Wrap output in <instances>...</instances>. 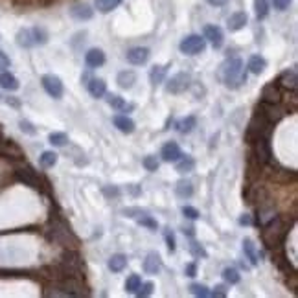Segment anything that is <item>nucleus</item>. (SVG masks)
Here are the masks:
<instances>
[{"instance_id": "1", "label": "nucleus", "mask_w": 298, "mask_h": 298, "mask_svg": "<svg viewBox=\"0 0 298 298\" xmlns=\"http://www.w3.org/2000/svg\"><path fill=\"white\" fill-rule=\"evenodd\" d=\"M223 83L228 89H238L243 83H247L245 65L240 57H234L223 65Z\"/></svg>"}, {"instance_id": "2", "label": "nucleus", "mask_w": 298, "mask_h": 298, "mask_svg": "<svg viewBox=\"0 0 298 298\" xmlns=\"http://www.w3.org/2000/svg\"><path fill=\"white\" fill-rule=\"evenodd\" d=\"M179 48L186 55H199V53H202L206 50V41L201 35H188V37H184L181 41Z\"/></svg>"}, {"instance_id": "3", "label": "nucleus", "mask_w": 298, "mask_h": 298, "mask_svg": "<svg viewBox=\"0 0 298 298\" xmlns=\"http://www.w3.org/2000/svg\"><path fill=\"white\" fill-rule=\"evenodd\" d=\"M190 83H192V76L188 72H179L173 78L168 79L166 83V92L168 94H182L190 89Z\"/></svg>"}, {"instance_id": "4", "label": "nucleus", "mask_w": 298, "mask_h": 298, "mask_svg": "<svg viewBox=\"0 0 298 298\" xmlns=\"http://www.w3.org/2000/svg\"><path fill=\"white\" fill-rule=\"evenodd\" d=\"M41 83H43V89L48 92V96H52L53 99H61L65 94V85L53 74H45L41 78Z\"/></svg>"}, {"instance_id": "5", "label": "nucleus", "mask_w": 298, "mask_h": 298, "mask_svg": "<svg viewBox=\"0 0 298 298\" xmlns=\"http://www.w3.org/2000/svg\"><path fill=\"white\" fill-rule=\"evenodd\" d=\"M202 33H204V41H208V43L214 46V48H221V46H223L225 35H223V30H221L219 26H215V24H208V26H204Z\"/></svg>"}, {"instance_id": "6", "label": "nucleus", "mask_w": 298, "mask_h": 298, "mask_svg": "<svg viewBox=\"0 0 298 298\" xmlns=\"http://www.w3.org/2000/svg\"><path fill=\"white\" fill-rule=\"evenodd\" d=\"M149 48H144V46H135V48H131L129 52H127V61H129L131 65L135 66H140V65H146L149 59Z\"/></svg>"}, {"instance_id": "7", "label": "nucleus", "mask_w": 298, "mask_h": 298, "mask_svg": "<svg viewBox=\"0 0 298 298\" xmlns=\"http://www.w3.org/2000/svg\"><path fill=\"white\" fill-rule=\"evenodd\" d=\"M256 155H258V160L259 162H271V156H272V151H271V142H269V136H263V138H258L256 140Z\"/></svg>"}, {"instance_id": "8", "label": "nucleus", "mask_w": 298, "mask_h": 298, "mask_svg": "<svg viewBox=\"0 0 298 298\" xmlns=\"http://www.w3.org/2000/svg\"><path fill=\"white\" fill-rule=\"evenodd\" d=\"M160 156H162L164 162H177L182 156V151L179 148L177 142H168L162 146V151H160Z\"/></svg>"}, {"instance_id": "9", "label": "nucleus", "mask_w": 298, "mask_h": 298, "mask_svg": "<svg viewBox=\"0 0 298 298\" xmlns=\"http://www.w3.org/2000/svg\"><path fill=\"white\" fill-rule=\"evenodd\" d=\"M160 269H162V259H160V256L156 252H149L148 256H146V259H144V271L148 272V274H151V276H155V274L160 272Z\"/></svg>"}, {"instance_id": "10", "label": "nucleus", "mask_w": 298, "mask_h": 298, "mask_svg": "<svg viewBox=\"0 0 298 298\" xmlns=\"http://www.w3.org/2000/svg\"><path fill=\"white\" fill-rule=\"evenodd\" d=\"M85 63H87L89 68H99V66L105 65V53L99 48H91L85 53Z\"/></svg>"}, {"instance_id": "11", "label": "nucleus", "mask_w": 298, "mask_h": 298, "mask_svg": "<svg viewBox=\"0 0 298 298\" xmlns=\"http://www.w3.org/2000/svg\"><path fill=\"white\" fill-rule=\"evenodd\" d=\"M70 15L76 20L83 22V20H91L94 17V9L89 4H74L70 7Z\"/></svg>"}, {"instance_id": "12", "label": "nucleus", "mask_w": 298, "mask_h": 298, "mask_svg": "<svg viewBox=\"0 0 298 298\" xmlns=\"http://www.w3.org/2000/svg\"><path fill=\"white\" fill-rule=\"evenodd\" d=\"M247 20H248V17H247L245 11H236V13L228 17L227 26L230 32H240V30H243L247 26Z\"/></svg>"}, {"instance_id": "13", "label": "nucleus", "mask_w": 298, "mask_h": 298, "mask_svg": "<svg viewBox=\"0 0 298 298\" xmlns=\"http://www.w3.org/2000/svg\"><path fill=\"white\" fill-rule=\"evenodd\" d=\"M171 66V63H166V65H155L151 70H149V81L153 87L156 85H160L166 78V74H168V68Z\"/></svg>"}, {"instance_id": "14", "label": "nucleus", "mask_w": 298, "mask_h": 298, "mask_svg": "<svg viewBox=\"0 0 298 298\" xmlns=\"http://www.w3.org/2000/svg\"><path fill=\"white\" fill-rule=\"evenodd\" d=\"M87 89H89V94L92 98H103L107 94V83H105L103 79H96L92 78L89 79V83H87Z\"/></svg>"}, {"instance_id": "15", "label": "nucleus", "mask_w": 298, "mask_h": 298, "mask_svg": "<svg viewBox=\"0 0 298 298\" xmlns=\"http://www.w3.org/2000/svg\"><path fill=\"white\" fill-rule=\"evenodd\" d=\"M136 79H138V76H136L135 70H123L118 74L116 78V83L122 87V89H125V91H129V89H133L136 83Z\"/></svg>"}, {"instance_id": "16", "label": "nucleus", "mask_w": 298, "mask_h": 298, "mask_svg": "<svg viewBox=\"0 0 298 298\" xmlns=\"http://www.w3.org/2000/svg\"><path fill=\"white\" fill-rule=\"evenodd\" d=\"M278 83L284 87L285 91H297V83H298V78H297V70L291 68V70H285L282 76H280Z\"/></svg>"}, {"instance_id": "17", "label": "nucleus", "mask_w": 298, "mask_h": 298, "mask_svg": "<svg viewBox=\"0 0 298 298\" xmlns=\"http://www.w3.org/2000/svg\"><path fill=\"white\" fill-rule=\"evenodd\" d=\"M247 68H248L250 74H256V76L263 74V70L267 68L265 57H261V55H258V53H256V55H250L248 63H247Z\"/></svg>"}, {"instance_id": "18", "label": "nucleus", "mask_w": 298, "mask_h": 298, "mask_svg": "<svg viewBox=\"0 0 298 298\" xmlns=\"http://www.w3.org/2000/svg\"><path fill=\"white\" fill-rule=\"evenodd\" d=\"M112 122L116 125L118 129L125 133V135H131V133H135V122L127 118V114H116V116L112 118Z\"/></svg>"}, {"instance_id": "19", "label": "nucleus", "mask_w": 298, "mask_h": 298, "mask_svg": "<svg viewBox=\"0 0 298 298\" xmlns=\"http://www.w3.org/2000/svg\"><path fill=\"white\" fill-rule=\"evenodd\" d=\"M0 87L4 89V91H19V79L15 78L13 74H9V72H0Z\"/></svg>"}, {"instance_id": "20", "label": "nucleus", "mask_w": 298, "mask_h": 298, "mask_svg": "<svg viewBox=\"0 0 298 298\" xmlns=\"http://www.w3.org/2000/svg\"><path fill=\"white\" fill-rule=\"evenodd\" d=\"M17 45H19L20 48H33V46H35L32 28H22V30H19V33H17Z\"/></svg>"}, {"instance_id": "21", "label": "nucleus", "mask_w": 298, "mask_h": 298, "mask_svg": "<svg viewBox=\"0 0 298 298\" xmlns=\"http://www.w3.org/2000/svg\"><path fill=\"white\" fill-rule=\"evenodd\" d=\"M175 194L179 199H190L194 195V184L190 181H186V179H182V181L177 182Z\"/></svg>"}, {"instance_id": "22", "label": "nucleus", "mask_w": 298, "mask_h": 298, "mask_svg": "<svg viewBox=\"0 0 298 298\" xmlns=\"http://www.w3.org/2000/svg\"><path fill=\"white\" fill-rule=\"evenodd\" d=\"M243 252H245L247 259L250 261V265H258V254H256V245L250 238H245L243 240Z\"/></svg>"}, {"instance_id": "23", "label": "nucleus", "mask_w": 298, "mask_h": 298, "mask_svg": "<svg viewBox=\"0 0 298 298\" xmlns=\"http://www.w3.org/2000/svg\"><path fill=\"white\" fill-rule=\"evenodd\" d=\"M175 169L179 171V173H190V171H194L195 169V158L194 156H190V155H182L179 160H177V166H175Z\"/></svg>"}, {"instance_id": "24", "label": "nucleus", "mask_w": 298, "mask_h": 298, "mask_svg": "<svg viewBox=\"0 0 298 298\" xmlns=\"http://www.w3.org/2000/svg\"><path fill=\"white\" fill-rule=\"evenodd\" d=\"M195 127H197V118H195V116L182 118L181 122L177 123V131H179L181 135H190V133H192Z\"/></svg>"}, {"instance_id": "25", "label": "nucleus", "mask_w": 298, "mask_h": 298, "mask_svg": "<svg viewBox=\"0 0 298 298\" xmlns=\"http://www.w3.org/2000/svg\"><path fill=\"white\" fill-rule=\"evenodd\" d=\"M127 265V258L123 254H112L109 258V269L112 272H122Z\"/></svg>"}, {"instance_id": "26", "label": "nucleus", "mask_w": 298, "mask_h": 298, "mask_svg": "<svg viewBox=\"0 0 298 298\" xmlns=\"http://www.w3.org/2000/svg\"><path fill=\"white\" fill-rule=\"evenodd\" d=\"M263 101H267V103H278L280 101V92L274 83L265 85V89H263Z\"/></svg>"}, {"instance_id": "27", "label": "nucleus", "mask_w": 298, "mask_h": 298, "mask_svg": "<svg viewBox=\"0 0 298 298\" xmlns=\"http://www.w3.org/2000/svg\"><path fill=\"white\" fill-rule=\"evenodd\" d=\"M123 0H96V7L99 13H110L112 9H116Z\"/></svg>"}, {"instance_id": "28", "label": "nucleus", "mask_w": 298, "mask_h": 298, "mask_svg": "<svg viewBox=\"0 0 298 298\" xmlns=\"http://www.w3.org/2000/svg\"><path fill=\"white\" fill-rule=\"evenodd\" d=\"M254 11H256L258 20L265 19L269 15V0H254Z\"/></svg>"}, {"instance_id": "29", "label": "nucleus", "mask_w": 298, "mask_h": 298, "mask_svg": "<svg viewBox=\"0 0 298 298\" xmlns=\"http://www.w3.org/2000/svg\"><path fill=\"white\" fill-rule=\"evenodd\" d=\"M39 162L43 168H53V166L57 164V155H55L53 151H45V153L41 155Z\"/></svg>"}, {"instance_id": "30", "label": "nucleus", "mask_w": 298, "mask_h": 298, "mask_svg": "<svg viewBox=\"0 0 298 298\" xmlns=\"http://www.w3.org/2000/svg\"><path fill=\"white\" fill-rule=\"evenodd\" d=\"M223 280H225L227 284H230V285H236V284H240L241 276H240V272L236 271V269H232V267H227V269L223 271Z\"/></svg>"}, {"instance_id": "31", "label": "nucleus", "mask_w": 298, "mask_h": 298, "mask_svg": "<svg viewBox=\"0 0 298 298\" xmlns=\"http://www.w3.org/2000/svg\"><path fill=\"white\" fill-rule=\"evenodd\" d=\"M32 33H33L35 46H37V45H46V43H48V32H46L45 28L35 26V28H32Z\"/></svg>"}, {"instance_id": "32", "label": "nucleus", "mask_w": 298, "mask_h": 298, "mask_svg": "<svg viewBox=\"0 0 298 298\" xmlns=\"http://www.w3.org/2000/svg\"><path fill=\"white\" fill-rule=\"evenodd\" d=\"M48 142L52 144V146H55V148H63L68 142V136L65 133H52V135L48 136Z\"/></svg>"}, {"instance_id": "33", "label": "nucleus", "mask_w": 298, "mask_h": 298, "mask_svg": "<svg viewBox=\"0 0 298 298\" xmlns=\"http://www.w3.org/2000/svg\"><path fill=\"white\" fill-rule=\"evenodd\" d=\"M107 103H109L114 110H120V112H122L123 107L127 105L125 103V99H123L122 96H116V94H109V96H107Z\"/></svg>"}, {"instance_id": "34", "label": "nucleus", "mask_w": 298, "mask_h": 298, "mask_svg": "<svg viewBox=\"0 0 298 298\" xmlns=\"http://www.w3.org/2000/svg\"><path fill=\"white\" fill-rule=\"evenodd\" d=\"M140 284H142L140 276H138V274H131L129 278L125 280V291H127V293H135L136 289L140 287Z\"/></svg>"}, {"instance_id": "35", "label": "nucleus", "mask_w": 298, "mask_h": 298, "mask_svg": "<svg viewBox=\"0 0 298 298\" xmlns=\"http://www.w3.org/2000/svg\"><path fill=\"white\" fill-rule=\"evenodd\" d=\"M153 289H155V285H153V282H144V284H140V287L135 291L136 297H140V298H146L149 297L151 293H153Z\"/></svg>"}, {"instance_id": "36", "label": "nucleus", "mask_w": 298, "mask_h": 298, "mask_svg": "<svg viewBox=\"0 0 298 298\" xmlns=\"http://www.w3.org/2000/svg\"><path fill=\"white\" fill-rule=\"evenodd\" d=\"M190 291H192V295H195V297H201V298L210 297V289L202 284H192L190 285Z\"/></svg>"}, {"instance_id": "37", "label": "nucleus", "mask_w": 298, "mask_h": 298, "mask_svg": "<svg viewBox=\"0 0 298 298\" xmlns=\"http://www.w3.org/2000/svg\"><path fill=\"white\" fill-rule=\"evenodd\" d=\"M138 225H142V227H146V228H151V230H156V228H158V223H156L149 214L140 215V217H138Z\"/></svg>"}, {"instance_id": "38", "label": "nucleus", "mask_w": 298, "mask_h": 298, "mask_svg": "<svg viewBox=\"0 0 298 298\" xmlns=\"http://www.w3.org/2000/svg\"><path fill=\"white\" fill-rule=\"evenodd\" d=\"M190 252L194 254L195 258H208V252H206V248H204V247L201 245V243H192V245H190Z\"/></svg>"}, {"instance_id": "39", "label": "nucleus", "mask_w": 298, "mask_h": 298, "mask_svg": "<svg viewBox=\"0 0 298 298\" xmlns=\"http://www.w3.org/2000/svg\"><path fill=\"white\" fill-rule=\"evenodd\" d=\"M19 127H20V131H22L24 135H30V136L37 135V129H35V125H33L32 122H28V120H20Z\"/></svg>"}, {"instance_id": "40", "label": "nucleus", "mask_w": 298, "mask_h": 298, "mask_svg": "<svg viewBox=\"0 0 298 298\" xmlns=\"http://www.w3.org/2000/svg\"><path fill=\"white\" fill-rule=\"evenodd\" d=\"M164 240H166V243H168V250H169V252H175L177 241H175V236H173V232H171L169 228H166V230H164Z\"/></svg>"}, {"instance_id": "41", "label": "nucleus", "mask_w": 298, "mask_h": 298, "mask_svg": "<svg viewBox=\"0 0 298 298\" xmlns=\"http://www.w3.org/2000/svg\"><path fill=\"white\" fill-rule=\"evenodd\" d=\"M122 214L125 215V217H140V215L149 214V212L148 210H144V208L135 206V208H125V210H122Z\"/></svg>"}, {"instance_id": "42", "label": "nucleus", "mask_w": 298, "mask_h": 298, "mask_svg": "<svg viewBox=\"0 0 298 298\" xmlns=\"http://www.w3.org/2000/svg\"><path fill=\"white\" fill-rule=\"evenodd\" d=\"M142 164L148 171H156V169H158V160H156V156H146Z\"/></svg>"}, {"instance_id": "43", "label": "nucleus", "mask_w": 298, "mask_h": 298, "mask_svg": "<svg viewBox=\"0 0 298 298\" xmlns=\"http://www.w3.org/2000/svg\"><path fill=\"white\" fill-rule=\"evenodd\" d=\"M182 214L186 215L188 219H199L201 217V214L197 212V208L194 206H182Z\"/></svg>"}, {"instance_id": "44", "label": "nucleus", "mask_w": 298, "mask_h": 298, "mask_svg": "<svg viewBox=\"0 0 298 298\" xmlns=\"http://www.w3.org/2000/svg\"><path fill=\"white\" fill-rule=\"evenodd\" d=\"M272 6L276 7L278 11H285L287 7L291 6V0H272Z\"/></svg>"}, {"instance_id": "45", "label": "nucleus", "mask_w": 298, "mask_h": 298, "mask_svg": "<svg viewBox=\"0 0 298 298\" xmlns=\"http://www.w3.org/2000/svg\"><path fill=\"white\" fill-rule=\"evenodd\" d=\"M103 194L107 197H120V190L116 186H107V188H103Z\"/></svg>"}, {"instance_id": "46", "label": "nucleus", "mask_w": 298, "mask_h": 298, "mask_svg": "<svg viewBox=\"0 0 298 298\" xmlns=\"http://www.w3.org/2000/svg\"><path fill=\"white\" fill-rule=\"evenodd\" d=\"M210 297H227V289H225V285H217L214 291H210Z\"/></svg>"}, {"instance_id": "47", "label": "nucleus", "mask_w": 298, "mask_h": 298, "mask_svg": "<svg viewBox=\"0 0 298 298\" xmlns=\"http://www.w3.org/2000/svg\"><path fill=\"white\" fill-rule=\"evenodd\" d=\"M195 274H197V265H195V263H188V265H186V276L194 278Z\"/></svg>"}, {"instance_id": "48", "label": "nucleus", "mask_w": 298, "mask_h": 298, "mask_svg": "<svg viewBox=\"0 0 298 298\" xmlns=\"http://www.w3.org/2000/svg\"><path fill=\"white\" fill-rule=\"evenodd\" d=\"M7 66H9V57H7L4 52H0V70H2V68H7Z\"/></svg>"}, {"instance_id": "49", "label": "nucleus", "mask_w": 298, "mask_h": 298, "mask_svg": "<svg viewBox=\"0 0 298 298\" xmlns=\"http://www.w3.org/2000/svg\"><path fill=\"white\" fill-rule=\"evenodd\" d=\"M227 2H228V0H208V4H212V6H217V7L225 6Z\"/></svg>"}, {"instance_id": "50", "label": "nucleus", "mask_w": 298, "mask_h": 298, "mask_svg": "<svg viewBox=\"0 0 298 298\" xmlns=\"http://www.w3.org/2000/svg\"><path fill=\"white\" fill-rule=\"evenodd\" d=\"M127 190H129L133 195H138L140 194V188H136V184H131V186H127Z\"/></svg>"}, {"instance_id": "51", "label": "nucleus", "mask_w": 298, "mask_h": 298, "mask_svg": "<svg viewBox=\"0 0 298 298\" xmlns=\"http://www.w3.org/2000/svg\"><path fill=\"white\" fill-rule=\"evenodd\" d=\"M240 225H250V217H248V215H241Z\"/></svg>"}, {"instance_id": "52", "label": "nucleus", "mask_w": 298, "mask_h": 298, "mask_svg": "<svg viewBox=\"0 0 298 298\" xmlns=\"http://www.w3.org/2000/svg\"><path fill=\"white\" fill-rule=\"evenodd\" d=\"M6 101H7V103H9V105H13V107H20V101H17L15 98H7Z\"/></svg>"}, {"instance_id": "53", "label": "nucleus", "mask_w": 298, "mask_h": 298, "mask_svg": "<svg viewBox=\"0 0 298 298\" xmlns=\"http://www.w3.org/2000/svg\"><path fill=\"white\" fill-rule=\"evenodd\" d=\"M182 232H184V234H188V236H194V234H195V228H194V227L184 228V230H182Z\"/></svg>"}]
</instances>
